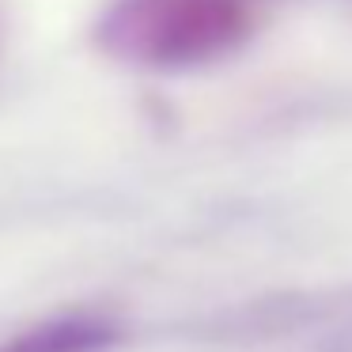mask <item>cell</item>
<instances>
[{
    "label": "cell",
    "instance_id": "1",
    "mask_svg": "<svg viewBox=\"0 0 352 352\" xmlns=\"http://www.w3.org/2000/svg\"><path fill=\"white\" fill-rule=\"evenodd\" d=\"M254 23V0H118L99 42L122 61L190 65L231 50Z\"/></svg>",
    "mask_w": 352,
    "mask_h": 352
},
{
    "label": "cell",
    "instance_id": "2",
    "mask_svg": "<svg viewBox=\"0 0 352 352\" xmlns=\"http://www.w3.org/2000/svg\"><path fill=\"white\" fill-rule=\"evenodd\" d=\"M107 329L84 318H65V322H50V326L27 329L16 341L0 344V352H91L107 341Z\"/></svg>",
    "mask_w": 352,
    "mask_h": 352
}]
</instances>
